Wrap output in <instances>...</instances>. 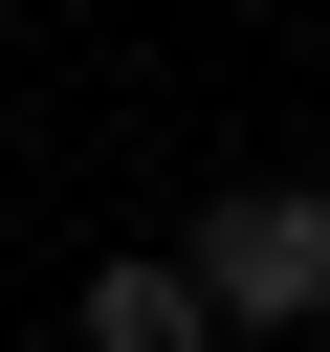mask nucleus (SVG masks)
Segmentation results:
<instances>
[{"label": "nucleus", "instance_id": "f257e3e1", "mask_svg": "<svg viewBox=\"0 0 330 352\" xmlns=\"http://www.w3.org/2000/svg\"><path fill=\"white\" fill-rule=\"evenodd\" d=\"M198 286H220V330H308L330 308V198L308 176H220L198 198Z\"/></svg>", "mask_w": 330, "mask_h": 352}, {"label": "nucleus", "instance_id": "f03ea898", "mask_svg": "<svg viewBox=\"0 0 330 352\" xmlns=\"http://www.w3.org/2000/svg\"><path fill=\"white\" fill-rule=\"evenodd\" d=\"M66 352H220L198 242H110V264H88V308H66Z\"/></svg>", "mask_w": 330, "mask_h": 352}]
</instances>
